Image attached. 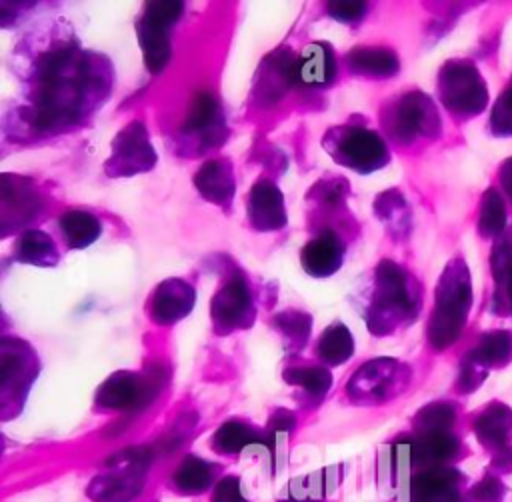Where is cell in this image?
<instances>
[{
  "mask_svg": "<svg viewBox=\"0 0 512 502\" xmlns=\"http://www.w3.org/2000/svg\"><path fill=\"white\" fill-rule=\"evenodd\" d=\"M212 502H248L242 494L240 480L236 476H224L214 490Z\"/></svg>",
  "mask_w": 512,
  "mask_h": 502,
  "instance_id": "39",
  "label": "cell"
},
{
  "mask_svg": "<svg viewBox=\"0 0 512 502\" xmlns=\"http://www.w3.org/2000/svg\"><path fill=\"white\" fill-rule=\"evenodd\" d=\"M2 224L8 226H24L34 220L42 210V200L34 190V184L22 176H2Z\"/></svg>",
  "mask_w": 512,
  "mask_h": 502,
  "instance_id": "14",
  "label": "cell"
},
{
  "mask_svg": "<svg viewBox=\"0 0 512 502\" xmlns=\"http://www.w3.org/2000/svg\"><path fill=\"white\" fill-rule=\"evenodd\" d=\"M420 284L392 260H382L370 278L364 302V320L372 334H390L412 322L420 312Z\"/></svg>",
  "mask_w": 512,
  "mask_h": 502,
  "instance_id": "2",
  "label": "cell"
},
{
  "mask_svg": "<svg viewBox=\"0 0 512 502\" xmlns=\"http://www.w3.org/2000/svg\"><path fill=\"white\" fill-rule=\"evenodd\" d=\"M156 162V152L148 140L142 122L128 124L112 142V154L106 162V172L112 176H130L150 170Z\"/></svg>",
  "mask_w": 512,
  "mask_h": 502,
  "instance_id": "12",
  "label": "cell"
},
{
  "mask_svg": "<svg viewBox=\"0 0 512 502\" xmlns=\"http://www.w3.org/2000/svg\"><path fill=\"white\" fill-rule=\"evenodd\" d=\"M38 362L34 350L20 338L2 340V396L22 402L30 382L36 378Z\"/></svg>",
  "mask_w": 512,
  "mask_h": 502,
  "instance_id": "13",
  "label": "cell"
},
{
  "mask_svg": "<svg viewBox=\"0 0 512 502\" xmlns=\"http://www.w3.org/2000/svg\"><path fill=\"white\" fill-rule=\"evenodd\" d=\"M326 152L358 174H370L388 164L390 152L382 136L370 128L346 124L330 128L322 140Z\"/></svg>",
  "mask_w": 512,
  "mask_h": 502,
  "instance_id": "5",
  "label": "cell"
},
{
  "mask_svg": "<svg viewBox=\"0 0 512 502\" xmlns=\"http://www.w3.org/2000/svg\"><path fill=\"white\" fill-rule=\"evenodd\" d=\"M248 220L256 230H280L286 226L284 198L270 180H258L248 194Z\"/></svg>",
  "mask_w": 512,
  "mask_h": 502,
  "instance_id": "17",
  "label": "cell"
},
{
  "mask_svg": "<svg viewBox=\"0 0 512 502\" xmlns=\"http://www.w3.org/2000/svg\"><path fill=\"white\" fill-rule=\"evenodd\" d=\"M186 136L196 138L202 148H214L226 138V124L218 100L212 94H198L182 128Z\"/></svg>",
  "mask_w": 512,
  "mask_h": 502,
  "instance_id": "15",
  "label": "cell"
},
{
  "mask_svg": "<svg viewBox=\"0 0 512 502\" xmlns=\"http://www.w3.org/2000/svg\"><path fill=\"white\" fill-rule=\"evenodd\" d=\"M410 368L392 358H376L362 364L348 380V394L362 404H378L394 398L408 384Z\"/></svg>",
  "mask_w": 512,
  "mask_h": 502,
  "instance_id": "9",
  "label": "cell"
},
{
  "mask_svg": "<svg viewBox=\"0 0 512 502\" xmlns=\"http://www.w3.org/2000/svg\"><path fill=\"white\" fill-rule=\"evenodd\" d=\"M472 306V282L468 268L462 258H454L442 272L436 296L434 310L428 322V342L436 350H444L454 344L468 320Z\"/></svg>",
  "mask_w": 512,
  "mask_h": 502,
  "instance_id": "3",
  "label": "cell"
},
{
  "mask_svg": "<svg viewBox=\"0 0 512 502\" xmlns=\"http://www.w3.org/2000/svg\"><path fill=\"white\" fill-rule=\"evenodd\" d=\"M460 442L448 432H420L412 444V460L426 468L444 466L458 454Z\"/></svg>",
  "mask_w": 512,
  "mask_h": 502,
  "instance_id": "23",
  "label": "cell"
},
{
  "mask_svg": "<svg viewBox=\"0 0 512 502\" xmlns=\"http://www.w3.org/2000/svg\"><path fill=\"white\" fill-rule=\"evenodd\" d=\"M328 14L340 22H358L366 14L368 6L364 2H330L326 6Z\"/></svg>",
  "mask_w": 512,
  "mask_h": 502,
  "instance_id": "38",
  "label": "cell"
},
{
  "mask_svg": "<svg viewBox=\"0 0 512 502\" xmlns=\"http://www.w3.org/2000/svg\"><path fill=\"white\" fill-rule=\"evenodd\" d=\"M194 184L206 200L218 206H228L234 198V174L228 160L204 162L194 174Z\"/></svg>",
  "mask_w": 512,
  "mask_h": 502,
  "instance_id": "21",
  "label": "cell"
},
{
  "mask_svg": "<svg viewBox=\"0 0 512 502\" xmlns=\"http://www.w3.org/2000/svg\"><path fill=\"white\" fill-rule=\"evenodd\" d=\"M500 494H502V484H500V480H496L492 476H486L482 482H478L470 490V496H474L476 500H482V502H494L500 498Z\"/></svg>",
  "mask_w": 512,
  "mask_h": 502,
  "instance_id": "40",
  "label": "cell"
},
{
  "mask_svg": "<svg viewBox=\"0 0 512 502\" xmlns=\"http://www.w3.org/2000/svg\"><path fill=\"white\" fill-rule=\"evenodd\" d=\"M346 62L352 72L364 74V76H376V78H386L400 70L398 56L390 48H380V46L354 48L352 52L346 54Z\"/></svg>",
  "mask_w": 512,
  "mask_h": 502,
  "instance_id": "25",
  "label": "cell"
},
{
  "mask_svg": "<svg viewBox=\"0 0 512 502\" xmlns=\"http://www.w3.org/2000/svg\"><path fill=\"white\" fill-rule=\"evenodd\" d=\"M148 466V448H124L108 458L106 472L92 478L88 496L94 502H132L144 488Z\"/></svg>",
  "mask_w": 512,
  "mask_h": 502,
  "instance_id": "4",
  "label": "cell"
},
{
  "mask_svg": "<svg viewBox=\"0 0 512 502\" xmlns=\"http://www.w3.org/2000/svg\"><path fill=\"white\" fill-rule=\"evenodd\" d=\"M272 324L288 342V350H300L310 336L312 320L300 310H284L272 318Z\"/></svg>",
  "mask_w": 512,
  "mask_h": 502,
  "instance_id": "34",
  "label": "cell"
},
{
  "mask_svg": "<svg viewBox=\"0 0 512 502\" xmlns=\"http://www.w3.org/2000/svg\"><path fill=\"white\" fill-rule=\"evenodd\" d=\"M456 418V410L452 404L448 402H432L428 406H424L416 418V430L420 432H448L454 424Z\"/></svg>",
  "mask_w": 512,
  "mask_h": 502,
  "instance_id": "36",
  "label": "cell"
},
{
  "mask_svg": "<svg viewBox=\"0 0 512 502\" xmlns=\"http://www.w3.org/2000/svg\"><path fill=\"white\" fill-rule=\"evenodd\" d=\"M344 260V242L340 236L324 228L300 252L302 268L314 278H326L340 270Z\"/></svg>",
  "mask_w": 512,
  "mask_h": 502,
  "instance_id": "18",
  "label": "cell"
},
{
  "mask_svg": "<svg viewBox=\"0 0 512 502\" xmlns=\"http://www.w3.org/2000/svg\"><path fill=\"white\" fill-rule=\"evenodd\" d=\"M468 356L484 368L506 364L512 358V332L494 330L484 334L480 342L468 352Z\"/></svg>",
  "mask_w": 512,
  "mask_h": 502,
  "instance_id": "29",
  "label": "cell"
},
{
  "mask_svg": "<svg viewBox=\"0 0 512 502\" xmlns=\"http://www.w3.org/2000/svg\"><path fill=\"white\" fill-rule=\"evenodd\" d=\"M194 300L196 294L188 282L168 278L156 286L150 298V318L162 326L174 324L194 308Z\"/></svg>",
  "mask_w": 512,
  "mask_h": 502,
  "instance_id": "16",
  "label": "cell"
},
{
  "mask_svg": "<svg viewBox=\"0 0 512 502\" xmlns=\"http://www.w3.org/2000/svg\"><path fill=\"white\" fill-rule=\"evenodd\" d=\"M180 12V2H152L144 8L142 18L136 22L144 62L154 74L160 72L170 58L168 28L178 20Z\"/></svg>",
  "mask_w": 512,
  "mask_h": 502,
  "instance_id": "10",
  "label": "cell"
},
{
  "mask_svg": "<svg viewBox=\"0 0 512 502\" xmlns=\"http://www.w3.org/2000/svg\"><path fill=\"white\" fill-rule=\"evenodd\" d=\"M490 130L496 136L512 134V86L498 96L490 114Z\"/></svg>",
  "mask_w": 512,
  "mask_h": 502,
  "instance_id": "37",
  "label": "cell"
},
{
  "mask_svg": "<svg viewBox=\"0 0 512 502\" xmlns=\"http://www.w3.org/2000/svg\"><path fill=\"white\" fill-rule=\"evenodd\" d=\"M16 258L36 266H54L58 262V250L48 234L40 230H28L16 244Z\"/></svg>",
  "mask_w": 512,
  "mask_h": 502,
  "instance_id": "30",
  "label": "cell"
},
{
  "mask_svg": "<svg viewBox=\"0 0 512 502\" xmlns=\"http://www.w3.org/2000/svg\"><path fill=\"white\" fill-rule=\"evenodd\" d=\"M478 230L484 238H496L502 236L506 230V208L502 196L488 188L482 196L480 204V218H478Z\"/></svg>",
  "mask_w": 512,
  "mask_h": 502,
  "instance_id": "33",
  "label": "cell"
},
{
  "mask_svg": "<svg viewBox=\"0 0 512 502\" xmlns=\"http://www.w3.org/2000/svg\"><path fill=\"white\" fill-rule=\"evenodd\" d=\"M316 354L324 364H344L354 354V338L342 322H332L318 338Z\"/></svg>",
  "mask_w": 512,
  "mask_h": 502,
  "instance_id": "28",
  "label": "cell"
},
{
  "mask_svg": "<svg viewBox=\"0 0 512 502\" xmlns=\"http://www.w3.org/2000/svg\"><path fill=\"white\" fill-rule=\"evenodd\" d=\"M442 104L460 118L480 114L488 104V88L476 66L468 60H450L438 72Z\"/></svg>",
  "mask_w": 512,
  "mask_h": 502,
  "instance_id": "7",
  "label": "cell"
},
{
  "mask_svg": "<svg viewBox=\"0 0 512 502\" xmlns=\"http://www.w3.org/2000/svg\"><path fill=\"white\" fill-rule=\"evenodd\" d=\"M474 430L478 440L484 446L494 450H504L512 436V410L500 402L486 406L478 414L474 422Z\"/></svg>",
  "mask_w": 512,
  "mask_h": 502,
  "instance_id": "22",
  "label": "cell"
},
{
  "mask_svg": "<svg viewBox=\"0 0 512 502\" xmlns=\"http://www.w3.org/2000/svg\"><path fill=\"white\" fill-rule=\"evenodd\" d=\"M78 46L50 50L36 66L30 120L38 130H58L80 120L108 92L106 68Z\"/></svg>",
  "mask_w": 512,
  "mask_h": 502,
  "instance_id": "1",
  "label": "cell"
},
{
  "mask_svg": "<svg viewBox=\"0 0 512 502\" xmlns=\"http://www.w3.org/2000/svg\"><path fill=\"white\" fill-rule=\"evenodd\" d=\"M336 72V56L326 42H310L296 58V80L304 86H328L336 78Z\"/></svg>",
  "mask_w": 512,
  "mask_h": 502,
  "instance_id": "20",
  "label": "cell"
},
{
  "mask_svg": "<svg viewBox=\"0 0 512 502\" xmlns=\"http://www.w3.org/2000/svg\"><path fill=\"white\" fill-rule=\"evenodd\" d=\"M58 226H60L62 236L70 248H86L102 232L100 220L86 210L64 212L58 220Z\"/></svg>",
  "mask_w": 512,
  "mask_h": 502,
  "instance_id": "27",
  "label": "cell"
},
{
  "mask_svg": "<svg viewBox=\"0 0 512 502\" xmlns=\"http://www.w3.org/2000/svg\"><path fill=\"white\" fill-rule=\"evenodd\" d=\"M460 474L450 466L424 468L410 484L412 502H460Z\"/></svg>",
  "mask_w": 512,
  "mask_h": 502,
  "instance_id": "19",
  "label": "cell"
},
{
  "mask_svg": "<svg viewBox=\"0 0 512 502\" xmlns=\"http://www.w3.org/2000/svg\"><path fill=\"white\" fill-rule=\"evenodd\" d=\"M162 374L164 370L160 366H154L144 374L120 370L100 386L96 392V404L108 410L138 412L158 396L164 384Z\"/></svg>",
  "mask_w": 512,
  "mask_h": 502,
  "instance_id": "8",
  "label": "cell"
},
{
  "mask_svg": "<svg viewBox=\"0 0 512 502\" xmlns=\"http://www.w3.org/2000/svg\"><path fill=\"white\" fill-rule=\"evenodd\" d=\"M288 384L298 386L306 398L320 402L332 384V374L324 366H306V368H288L284 372Z\"/></svg>",
  "mask_w": 512,
  "mask_h": 502,
  "instance_id": "32",
  "label": "cell"
},
{
  "mask_svg": "<svg viewBox=\"0 0 512 502\" xmlns=\"http://www.w3.org/2000/svg\"><path fill=\"white\" fill-rule=\"evenodd\" d=\"M212 322L216 332L226 334L236 328H248L256 316L250 286L240 270L224 278V284L212 298Z\"/></svg>",
  "mask_w": 512,
  "mask_h": 502,
  "instance_id": "11",
  "label": "cell"
},
{
  "mask_svg": "<svg viewBox=\"0 0 512 502\" xmlns=\"http://www.w3.org/2000/svg\"><path fill=\"white\" fill-rule=\"evenodd\" d=\"M492 274L496 280L494 310L512 314V232L504 234L492 250Z\"/></svg>",
  "mask_w": 512,
  "mask_h": 502,
  "instance_id": "24",
  "label": "cell"
},
{
  "mask_svg": "<svg viewBox=\"0 0 512 502\" xmlns=\"http://www.w3.org/2000/svg\"><path fill=\"white\" fill-rule=\"evenodd\" d=\"M212 480H214L212 464L196 456H186L172 476L174 486L184 494H200L212 484Z\"/></svg>",
  "mask_w": 512,
  "mask_h": 502,
  "instance_id": "31",
  "label": "cell"
},
{
  "mask_svg": "<svg viewBox=\"0 0 512 502\" xmlns=\"http://www.w3.org/2000/svg\"><path fill=\"white\" fill-rule=\"evenodd\" d=\"M340 468H326L320 472H312L302 478H294L280 494L282 502H322L324 494L330 492L338 480H330Z\"/></svg>",
  "mask_w": 512,
  "mask_h": 502,
  "instance_id": "26",
  "label": "cell"
},
{
  "mask_svg": "<svg viewBox=\"0 0 512 502\" xmlns=\"http://www.w3.org/2000/svg\"><path fill=\"white\" fill-rule=\"evenodd\" d=\"M498 180H500V186H502V192L504 196L512 202V158H508L500 170H498Z\"/></svg>",
  "mask_w": 512,
  "mask_h": 502,
  "instance_id": "41",
  "label": "cell"
},
{
  "mask_svg": "<svg viewBox=\"0 0 512 502\" xmlns=\"http://www.w3.org/2000/svg\"><path fill=\"white\" fill-rule=\"evenodd\" d=\"M260 438L254 434V430H250L246 424L242 422H226L222 424L212 440V446L222 452V454H234L240 452L242 448L258 442Z\"/></svg>",
  "mask_w": 512,
  "mask_h": 502,
  "instance_id": "35",
  "label": "cell"
},
{
  "mask_svg": "<svg viewBox=\"0 0 512 502\" xmlns=\"http://www.w3.org/2000/svg\"><path fill=\"white\" fill-rule=\"evenodd\" d=\"M382 126L398 144H412L418 138H436L442 130L440 114L430 96L408 92L382 110Z\"/></svg>",
  "mask_w": 512,
  "mask_h": 502,
  "instance_id": "6",
  "label": "cell"
}]
</instances>
